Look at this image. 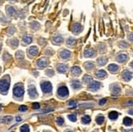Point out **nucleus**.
Instances as JSON below:
<instances>
[{
    "label": "nucleus",
    "instance_id": "nucleus-45",
    "mask_svg": "<svg viewBox=\"0 0 133 132\" xmlns=\"http://www.w3.org/2000/svg\"><path fill=\"white\" fill-rule=\"evenodd\" d=\"M128 39L133 42V34H130L129 35H128Z\"/></svg>",
    "mask_w": 133,
    "mask_h": 132
},
{
    "label": "nucleus",
    "instance_id": "nucleus-47",
    "mask_svg": "<svg viewBox=\"0 0 133 132\" xmlns=\"http://www.w3.org/2000/svg\"><path fill=\"white\" fill-rule=\"evenodd\" d=\"M123 132H133V129H130V130H125V131H123Z\"/></svg>",
    "mask_w": 133,
    "mask_h": 132
},
{
    "label": "nucleus",
    "instance_id": "nucleus-35",
    "mask_svg": "<svg viewBox=\"0 0 133 132\" xmlns=\"http://www.w3.org/2000/svg\"><path fill=\"white\" fill-rule=\"evenodd\" d=\"M64 122H65V121H64V118H63V117H58L57 118V123L59 125V126H62V125L64 124Z\"/></svg>",
    "mask_w": 133,
    "mask_h": 132
},
{
    "label": "nucleus",
    "instance_id": "nucleus-11",
    "mask_svg": "<svg viewBox=\"0 0 133 132\" xmlns=\"http://www.w3.org/2000/svg\"><path fill=\"white\" fill-rule=\"evenodd\" d=\"M70 55L71 53L68 50H62L61 52H60V56L62 58V59L64 60H66V59H69V57H70Z\"/></svg>",
    "mask_w": 133,
    "mask_h": 132
},
{
    "label": "nucleus",
    "instance_id": "nucleus-50",
    "mask_svg": "<svg viewBox=\"0 0 133 132\" xmlns=\"http://www.w3.org/2000/svg\"><path fill=\"white\" fill-rule=\"evenodd\" d=\"M65 132H73L72 131H69V130H67V131H65Z\"/></svg>",
    "mask_w": 133,
    "mask_h": 132
},
{
    "label": "nucleus",
    "instance_id": "nucleus-23",
    "mask_svg": "<svg viewBox=\"0 0 133 132\" xmlns=\"http://www.w3.org/2000/svg\"><path fill=\"white\" fill-rule=\"evenodd\" d=\"M120 91H121V89H120L119 86L117 85V84L114 85V87H112V92L115 95H118V94L120 93Z\"/></svg>",
    "mask_w": 133,
    "mask_h": 132
},
{
    "label": "nucleus",
    "instance_id": "nucleus-28",
    "mask_svg": "<svg viewBox=\"0 0 133 132\" xmlns=\"http://www.w3.org/2000/svg\"><path fill=\"white\" fill-rule=\"evenodd\" d=\"M90 122H91V117L88 115H85L82 117V122L83 124H88L90 123Z\"/></svg>",
    "mask_w": 133,
    "mask_h": 132
},
{
    "label": "nucleus",
    "instance_id": "nucleus-41",
    "mask_svg": "<svg viewBox=\"0 0 133 132\" xmlns=\"http://www.w3.org/2000/svg\"><path fill=\"white\" fill-rule=\"evenodd\" d=\"M46 73L48 76H51V77H52L53 74H54V72H53V70H52V69H51V70H49V69H48V70L46 71Z\"/></svg>",
    "mask_w": 133,
    "mask_h": 132
},
{
    "label": "nucleus",
    "instance_id": "nucleus-12",
    "mask_svg": "<svg viewBox=\"0 0 133 132\" xmlns=\"http://www.w3.org/2000/svg\"><path fill=\"white\" fill-rule=\"evenodd\" d=\"M63 41H64V39H63V37L60 36V35H56L52 38V42L54 44H57V45H60V44H61L63 43Z\"/></svg>",
    "mask_w": 133,
    "mask_h": 132
},
{
    "label": "nucleus",
    "instance_id": "nucleus-2",
    "mask_svg": "<svg viewBox=\"0 0 133 132\" xmlns=\"http://www.w3.org/2000/svg\"><path fill=\"white\" fill-rule=\"evenodd\" d=\"M24 87L21 83H18L16 84L13 88V94L16 97H18V98H20V97L23 96L24 95Z\"/></svg>",
    "mask_w": 133,
    "mask_h": 132
},
{
    "label": "nucleus",
    "instance_id": "nucleus-51",
    "mask_svg": "<svg viewBox=\"0 0 133 132\" xmlns=\"http://www.w3.org/2000/svg\"><path fill=\"white\" fill-rule=\"evenodd\" d=\"M1 48H2V46H1V44H0V52H1Z\"/></svg>",
    "mask_w": 133,
    "mask_h": 132
},
{
    "label": "nucleus",
    "instance_id": "nucleus-38",
    "mask_svg": "<svg viewBox=\"0 0 133 132\" xmlns=\"http://www.w3.org/2000/svg\"><path fill=\"white\" fill-rule=\"evenodd\" d=\"M14 32H15V29H14V27H10V28H8V35H12Z\"/></svg>",
    "mask_w": 133,
    "mask_h": 132
},
{
    "label": "nucleus",
    "instance_id": "nucleus-1",
    "mask_svg": "<svg viewBox=\"0 0 133 132\" xmlns=\"http://www.w3.org/2000/svg\"><path fill=\"white\" fill-rule=\"evenodd\" d=\"M9 87H10V80H9L8 76H7L0 81V92L3 94H6L8 91Z\"/></svg>",
    "mask_w": 133,
    "mask_h": 132
},
{
    "label": "nucleus",
    "instance_id": "nucleus-21",
    "mask_svg": "<svg viewBox=\"0 0 133 132\" xmlns=\"http://www.w3.org/2000/svg\"><path fill=\"white\" fill-rule=\"evenodd\" d=\"M118 117V113L115 111H112L109 113V118L110 120H116Z\"/></svg>",
    "mask_w": 133,
    "mask_h": 132
},
{
    "label": "nucleus",
    "instance_id": "nucleus-25",
    "mask_svg": "<svg viewBox=\"0 0 133 132\" xmlns=\"http://www.w3.org/2000/svg\"><path fill=\"white\" fill-rule=\"evenodd\" d=\"M32 39L33 38H32L31 36H29V35H25L24 37H23L22 40H23V42H24L25 44H29L32 42Z\"/></svg>",
    "mask_w": 133,
    "mask_h": 132
},
{
    "label": "nucleus",
    "instance_id": "nucleus-44",
    "mask_svg": "<svg viewBox=\"0 0 133 132\" xmlns=\"http://www.w3.org/2000/svg\"><path fill=\"white\" fill-rule=\"evenodd\" d=\"M126 105H133V99H129V100H127V103H126Z\"/></svg>",
    "mask_w": 133,
    "mask_h": 132
},
{
    "label": "nucleus",
    "instance_id": "nucleus-6",
    "mask_svg": "<svg viewBox=\"0 0 133 132\" xmlns=\"http://www.w3.org/2000/svg\"><path fill=\"white\" fill-rule=\"evenodd\" d=\"M28 93H29V96H30V98L34 99L38 96V92L36 91V88L34 85L29 86V88H28Z\"/></svg>",
    "mask_w": 133,
    "mask_h": 132
},
{
    "label": "nucleus",
    "instance_id": "nucleus-20",
    "mask_svg": "<svg viewBox=\"0 0 133 132\" xmlns=\"http://www.w3.org/2000/svg\"><path fill=\"white\" fill-rule=\"evenodd\" d=\"M106 72L103 70V69H101V70H98L96 73H95V75H96L97 78H103L104 77H106Z\"/></svg>",
    "mask_w": 133,
    "mask_h": 132
},
{
    "label": "nucleus",
    "instance_id": "nucleus-40",
    "mask_svg": "<svg viewBox=\"0 0 133 132\" xmlns=\"http://www.w3.org/2000/svg\"><path fill=\"white\" fill-rule=\"evenodd\" d=\"M27 109H28V108L25 105H21L19 107V110L21 111V112H25V111H26Z\"/></svg>",
    "mask_w": 133,
    "mask_h": 132
},
{
    "label": "nucleus",
    "instance_id": "nucleus-46",
    "mask_svg": "<svg viewBox=\"0 0 133 132\" xmlns=\"http://www.w3.org/2000/svg\"><path fill=\"white\" fill-rule=\"evenodd\" d=\"M16 121L17 122H20V121H21V117H19V116H18V117H16Z\"/></svg>",
    "mask_w": 133,
    "mask_h": 132
},
{
    "label": "nucleus",
    "instance_id": "nucleus-22",
    "mask_svg": "<svg viewBox=\"0 0 133 132\" xmlns=\"http://www.w3.org/2000/svg\"><path fill=\"white\" fill-rule=\"evenodd\" d=\"M94 63L92 61H88V62H86L84 64V68L87 69V70H91L94 68Z\"/></svg>",
    "mask_w": 133,
    "mask_h": 132
},
{
    "label": "nucleus",
    "instance_id": "nucleus-33",
    "mask_svg": "<svg viewBox=\"0 0 133 132\" xmlns=\"http://www.w3.org/2000/svg\"><path fill=\"white\" fill-rule=\"evenodd\" d=\"M76 43V40L74 38H69L67 39V45L68 46H74Z\"/></svg>",
    "mask_w": 133,
    "mask_h": 132
},
{
    "label": "nucleus",
    "instance_id": "nucleus-5",
    "mask_svg": "<svg viewBox=\"0 0 133 132\" xmlns=\"http://www.w3.org/2000/svg\"><path fill=\"white\" fill-rule=\"evenodd\" d=\"M101 83L100 82H97V81H92V82L88 85L87 89L91 91H95L101 87Z\"/></svg>",
    "mask_w": 133,
    "mask_h": 132
},
{
    "label": "nucleus",
    "instance_id": "nucleus-10",
    "mask_svg": "<svg viewBox=\"0 0 133 132\" xmlns=\"http://www.w3.org/2000/svg\"><path fill=\"white\" fill-rule=\"evenodd\" d=\"M57 71L59 72V73H65V72L68 70V66H67L66 64H57Z\"/></svg>",
    "mask_w": 133,
    "mask_h": 132
},
{
    "label": "nucleus",
    "instance_id": "nucleus-43",
    "mask_svg": "<svg viewBox=\"0 0 133 132\" xmlns=\"http://www.w3.org/2000/svg\"><path fill=\"white\" fill-rule=\"evenodd\" d=\"M106 101H107L106 99H101V100H100V102H99L100 105H104V104L106 103Z\"/></svg>",
    "mask_w": 133,
    "mask_h": 132
},
{
    "label": "nucleus",
    "instance_id": "nucleus-18",
    "mask_svg": "<svg viewBox=\"0 0 133 132\" xmlns=\"http://www.w3.org/2000/svg\"><path fill=\"white\" fill-rule=\"evenodd\" d=\"M107 61H108V59H107L106 57H104V56H101V57H100L99 59L97 60V63L99 65H101V66H103L106 63H107Z\"/></svg>",
    "mask_w": 133,
    "mask_h": 132
},
{
    "label": "nucleus",
    "instance_id": "nucleus-34",
    "mask_svg": "<svg viewBox=\"0 0 133 132\" xmlns=\"http://www.w3.org/2000/svg\"><path fill=\"white\" fill-rule=\"evenodd\" d=\"M24 52H21V51H18V52H16V57L17 58V59H23L24 58Z\"/></svg>",
    "mask_w": 133,
    "mask_h": 132
},
{
    "label": "nucleus",
    "instance_id": "nucleus-16",
    "mask_svg": "<svg viewBox=\"0 0 133 132\" xmlns=\"http://www.w3.org/2000/svg\"><path fill=\"white\" fill-rule=\"evenodd\" d=\"M83 54H84L85 57H93L95 55V51L92 48H89V49L85 50Z\"/></svg>",
    "mask_w": 133,
    "mask_h": 132
},
{
    "label": "nucleus",
    "instance_id": "nucleus-17",
    "mask_svg": "<svg viewBox=\"0 0 133 132\" xmlns=\"http://www.w3.org/2000/svg\"><path fill=\"white\" fill-rule=\"evenodd\" d=\"M116 60H117V61L120 62V63H123V62H125L127 60V54L123 53V54L118 55V56L116 57Z\"/></svg>",
    "mask_w": 133,
    "mask_h": 132
},
{
    "label": "nucleus",
    "instance_id": "nucleus-37",
    "mask_svg": "<svg viewBox=\"0 0 133 132\" xmlns=\"http://www.w3.org/2000/svg\"><path fill=\"white\" fill-rule=\"evenodd\" d=\"M68 105L69 106H72V108H76V106H77V102L76 101H74V100H69L68 102Z\"/></svg>",
    "mask_w": 133,
    "mask_h": 132
},
{
    "label": "nucleus",
    "instance_id": "nucleus-19",
    "mask_svg": "<svg viewBox=\"0 0 133 132\" xmlns=\"http://www.w3.org/2000/svg\"><path fill=\"white\" fill-rule=\"evenodd\" d=\"M118 68H119V67L115 64H111L108 66V69L110 72H112V73H115V72H117L118 70Z\"/></svg>",
    "mask_w": 133,
    "mask_h": 132
},
{
    "label": "nucleus",
    "instance_id": "nucleus-36",
    "mask_svg": "<svg viewBox=\"0 0 133 132\" xmlns=\"http://www.w3.org/2000/svg\"><path fill=\"white\" fill-rule=\"evenodd\" d=\"M68 118L70 120L71 122H76V120H77V117H76V115L75 114H69L68 116Z\"/></svg>",
    "mask_w": 133,
    "mask_h": 132
},
{
    "label": "nucleus",
    "instance_id": "nucleus-48",
    "mask_svg": "<svg viewBox=\"0 0 133 132\" xmlns=\"http://www.w3.org/2000/svg\"><path fill=\"white\" fill-rule=\"evenodd\" d=\"M128 113H129V114L133 115V109H130L129 111H128Z\"/></svg>",
    "mask_w": 133,
    "mask_h": 132
},
{
    "label": "nucleus",
    "instance_id": "nucleus-13",
    "mask_svg": "<svg viewBox=\"0 0 133 132\" xmlns=\"http://www.w3.org/2000/svg\"><path fill=\"white\" fill-rule=\"evenodd\" d=\"M71 73L74 76H79L81 74L82 70L78 66H74L73 68L71 69Z\"/></svg>",
    "mask_w": 133,
    "mask_h": 132
},
{
    "label": "nucleus",
    "instance_id": "nucleus-24",
    "mask_svg": "<svg viewBox=\"0 0 133 132\" xmlns=\"http://www.w3.org/2000/svg\"><path fill=\"white\" fill-rule=\"evenodd\" d=\"M132 122H133L132 119L130 118V117H124V119H123V124H124L125 126H131V125L132 124Z\"/></svg>",
    "mask_w": 133,
    "mask_h": 132
},
{
    "label": "nucleus",
    "instance_id": "nucleus-31",
    "mask_svg": "<svg viewBox=\"0 0 133 132\" xmlns=\"http://www.w3.org/2000/svg\"><path fill=\"white\" fill-rule=\"evenodd\" d=\"M104 121V117L103 116H98V117L95 118V122L98 125H101Z\"/></svg>",
    "mask_w": 133,
    "mask_h": 132
},
{
    "label": "nucleus",
    "instance_id": "nucleus-32",
    "mask_svg": "<svg viewBox=\"0 0 133 132\" xmlns=\"http://www.w3.org/2000/svg\"><path fill=\"white\" fill-rule=\"evenodd\" d=\"M20 132H29V125H27V124L23 125V126L20 127Z\"/></svg>",
    "mask_w": 133,
    "mask_h": 132
},
{
    "label": "nucleus",
    "instance_id": "nucleus-26",
    "mask_svg": "<svg viewBox=\"0 0 133 132\" xmlns=\"http://www.w3.org/2000/svg\"><path fill=\"white\" fill-rule=\"evenodd\" d=\"M7 12L9 16H14L16 14V10L12 7H7Z\"/></svg>",
    "mask_w": 133,
    "mask_h": 132
},
{
    "label": "nucleus",
    "instance_id": "nucleus-39",
    "mask_svg": "<svg viewBox=\"0 0 133 132\" xmlns=\"http://www.w3.org/2000/svg\"><path fill=\"white\" fill-rule=\"evenodd\" d=\"M32 106L34 109H39V108H40V105H39L38 103H34Z\"/></svg>",
    "mask_w": 133,
    "mask_h": 132
},
{
    "label": "nucleus",
    "instance_id": "nucleus-4",
    "mask_svg": "<svg viewBox=\"0 0 133 132\" xmlns=\"http://www.w3.org/2000/svg\"><path fill=\"white\" fill-rule=\"evenodd\" d=\"M41 89L44 93H50L52 91V86L49 82H41Z\"/></svg>",
    "mask_w": 133,
    "mask_h": 132
},
{
    "label": "nucleus",
    "instance_id": "nucleus-7",
    "mask_svg": "<svg viewBox=\"0 0 133 132\" xmlns=\"http://www.w3.org/2000/svg\"><path fill=\"white\" fill-rule=\"evenodd\" d=\"M48 58H45V57H43V58H40L38 61H37V64L39 68H45L48 65Z\"/></svg>",
    "mask_w": 133,
    "mask_h": 132
},
{
    "label": "nucleus",
    "instance_id": "nucleus-14",
    "mask_svg": "<svg viewBox=\"0 0 133 132\" xmlns=\"http://www.w3.org/2000/svg\"><path fill=\"white\" fill-rule=\"evenodd\" d=\"M71 87H73L74 90H78V89H80V88H81L82 85H81V82H79L78 80H72Z\"/></svg>",
    "mask_w": 133,
    "mask_h": 132
},
{
    "label": "nucleus",
    "instance_id": "nucleus-52",
    "mask_svg": "<svg viewBox=\"0 0 133 132\" xmlns=\"http://www.w3.org/2000/svg\"><path fill=\"white\" fill-rule=\"evenodd\" d=\"M1 109H2V105H0V110H1Z\"/></svg>",
    "mask_w": 133,
    "mask_h": 132
},
{
    "label": "nucleus",
    "instance_id": "nucleus-3",
    "mask_svg": "<svg viewBox=\"0 0 133 132\" xmlns=\"http://www.w3.org/2000/svg\"><path fill=\"white\" fill-rule=\"evenodd\" d=\"M57 94H58V96L60 97V98H65V97H67L69 96L68 88L65 87V86L60 87L59 88H58Z\"/></svg>",
    "mask_w": 133,
    "mask_h": 132
},
{
    "label": "nucleus",
    "instance_id": "nucleus-27",
    "mask_svg": "<svg viewBox=\"0 0 133 132\" xmlns=\"http://www.w3.org/2000/svg\"><path fill=\"white\" fill-rule=\"evenodd\" d=\"M18 44H19V42H18L17 38H13L10 41V45L13 48H16L18 47Z\"/></svg>",
    "mask_w": 133,
    "mask_h": 132
},
{
    "label": "nucleus",
    "instance_id": "nucleus-42",
    "mask_svg": "<svg viewBox=\"0 0 133 132\" xmlns=\"http://www.w3.org/2000/svg\"><path fill=\"white\" fill-rule=\"evenodd\" d=\"M119 46L121 47H128V44L127 43H125V42H121V43H119Z\"/></svg>",
    "mask_w": 133,
    "mask_h": 132
},
{
    "label": "nucleus",
    "instance_id": "nucleus-15",
    "mask_svg": "<svg viewBox=\"0 0 133 132\" xmlns=\"http://www.w3.org/2000/svg\"><path fill=\"white\" fill-rule=\"evenodd\" d=\"M28 53H29V55H31V56H35L36 55H38V50L36 47H31L28 50Z\"/></svg>",
    "mask_w": 133,
    "mask_h": 132
},
{
    "label": "nucleus",
    "instance_id": "nucleus-8",
    "mask_svg": "<svg viewBox=\"0 0 133 132\" xmlns=\"http://www.w3.org/2000/svg\"><path fill=\"white\" fill-rule=\"evenodd\" d=\"M122 78L126 82H128L132 78V73L129 70H124L122 73Z\"/></svg>",
    "mask_w": 133,
    "mask_h": 132
},
{
    "label": "nucleus",
    "instance_id": "nucleus-30",
    "mask_svg": "<svg viewBox=\"0 0 133 132\" xmlns=\"http://www.w3.org/2000/svg\"><path fill=\"white\" fill-rule=\"evenodd\" d=\"M83 82L84 83H88V82H92V78L91 77L90 75H84L83 77Z\"/></svg>",
    "mask_w": 133,
    "mask_h": 132
},
{
    "label": "nucleus",
    "instance_id": "nucleus-9",
    "mask_svg": "<svg viewBox=\"0 0 133 132\" xmlns=\"http://www.w3.org/2000/svg\"><path fill=\"white\" fill-rule=\"evenodd\" d=\"M82 29H83V27L79 23H74L72 26V32L74 34H79L82 31Z\"/></svg>",
    "mask_w": 133,
    "mask_h": 132
},
{
    "label": "nucleus",
    "instance_id": "nucleus-49",
    "mask_svg": "<svg viewBox=\"0 0 133 132\" xmlns=\"http://www.w3.org/2000/svg\"><path fill=\"white\" fill-rule=\"evenodd\" d=\"M130 66L132 67V68H133V61H132V62H131V63H130Z\"/></svg>",
    "mask_w": 133,
    "mask_h": 132
},
{
    "label": "nucleus",
    "instance_id": "nucleus-29",
    "mask_svg": "<svg viewBox=\"0 0 133 132\" xmlns=\"http://www.w3.org/2000/svg\"><path fill=\"white\" fill-rule=\"evenodd\" d=\"M12 117L11 116H5V117H3V119H2V122H3V123H9V122H11L12 121Z\"/></svg>",
    "mask_w": 133,
    "mask_h": 132
}]
</instances>
